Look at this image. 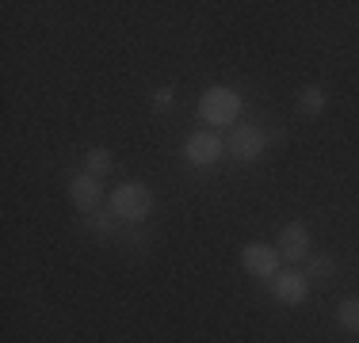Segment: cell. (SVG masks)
<instances>
[{"label": "cell", "mask_w": 359, "mask_h": 343, "mask_svg": "<svg viewBox=\"0 0 359 343\" xmlns=\"http://www.w3.org/2000/svg\"><path fill=\"white\" fill-rule=\"evenodd\" d=\"M69 202L81 214H96L100 202H104V183H100L92 172H76V176L69 179Z\"/></svg>", "instance_id": "cell-7"}, {"label": "cell", "mask_w": 359, "mask_h": 343, "mask_svg": "<svg viewBox=\"0 0 359 343\" xmlns=\"http://www.w3.org/2000/svg\"><path fill=\"white\" fill-rule=\"evenodd\" d=\"M271 294L283 305H302L306 298H310V279H306L302 271H279L276 279H271Z\"/></svg>", "instance_id": "cell-8"}, {"label": "cell", "mask_w": 359, "mask_h": 343, "mask_svg": "<svg viewBox=\"0 0 359 343\" xmlns=\"http://www.w3.org/2000/svg\"><path fill=\"white\" fill-rule=\"evenodd\" d=\"M84 172H92L96 179H104L107 172H115V153L104 149V145H92V149L84 153Z\"/></svg>", "instance_id": "cell-10"}, {"label": "cell", "mask_w": 359, "mask_h": 343, "mask_svg": "<svg viewBox=\"0 0 359 343\" xmlns=\"http://www.w3.org/2000/svg\"><path fill=\"white\" fill-rule=\"evenodd\" d=\"M88 229H92V233H100V237L115 233V214H92Z\"/></svg>", "instance_id": "cell-13"}, {"label": "cell", "mask_w": 359, "mask_h": 343, "mask_svg": "<svg viewBox=\"0 0 359 343\" xmlns=\"http://www.w3.org/2000/svg\"><path fill=\"white\" fill-rule=\"evenodd\" d=\"M199 115L207 118L210 126H237V115H241V99H237V92H229V88H222V84H215V88L203 92Z\"/></svg>", "instance_id": "cell-2"}, {"label": "cell", "mask_w": 359, "mask_h": 343, "mask_svg": "<svg viewBox=\"0 0 359 343\" xmlns=\"http://www.w3.org/2000/svg\"><path fill=\"white\" fill-rule=\"evenodd\" d=\"M337 324L344 332H355L359 336V298H344V302L337 305Z\"/></svg>", "instance_id": "cell-11"}, {"label": "cell", "mask_w": 359, "mask_h": 343, "mask_svg": "<svg viewBox=\"0 0 359 343\" xmlns=\"http://www.w3.org/2000/svg\"><path fill=\"white\" fill-rule=\"evenodd\" d=\"M325 107H329V96H325L321 84H306V88H298V115L318 118Z\"/></svg>", "instance_id": "cell-9"}, {"label": "cell", "mask_w": 359, "mask_h": 343, "mask_svg": "<svg viewBox=\"0 0 359 343\" xmlns=\"http://www.w3.org/2000/svg\"><path fill=\"white\" fill-rule=\"evenodd\" d=\"M222 137L218 134H210V130H195L191 137L184 141V157L191 160L195 168H210V164H218V157H222Z\"/></svg>", "instance_id": "cell-6"}, {"label": "cell", "mask_w": 359, "mask_h": 343, "mask_svg": "<svg viewBox=\"0 0 359 343\" xmlns=\"http://www.w3.org/2000/svg\"><path fill=\"white\" fill-rule=\"evenodd\" d=\"M268 149V137H264V130L256 122H237L233 130H229V153H233L237 160H256L260 153Z\"/></svg>", "instance_id": "cell-4"}, {"label": "cell", "mask_w": 359, "mask_h": 343, "mask_svg": "<svg viewBox=\"0 0 359 343\" xmlns=\"http://www.w3.org/2000/svg\"><path fill=\"white\" fill-rule=\"evenodd\" d=\"M337 267H332V260H321V255H310V260H306V279H321V274H332Z\"/></svg>", "instance_id": "cell-12"}, {"label": "cell", "mask_w": 359, "mask_h": 343, "mask_svg": "<svg viewBox=\"0 0 359 343\" xmlns=\"http://www.w3.org/2000/svg\"><path fill=\"white\" fill-rule=\"evenodd\" d=\"M241 267L252 274V279L271 282L279 274V248L264 244V240H252V244L241 248Z\"/></svg>", "instance_id": "cell-3"}, {"label": "cell", "mask_w": 359, "mask_h": 343, "mask_svg": "<svg viewBox=\"0 0 359 343\" xmlns=\"http://www.w3.org/2000/svg\"><path fill=\"white\" fill-rule=\"evenodd\" d=\"M153 111H157V115L172 111V88H157V92H153Z\"/></svg>", "instance_id": "cell-14"}, {"label": "cell", "mask_w": 359, "mask_h": 343, "mask_svg": "<svg viewBox=\"0 0 359 343\" xmlns=\"http://www.w3.org/2000/svg\"><path fill=\"white\" fill-rule=\"evenodd\" d=\"M107 206H111V214L115 218H123V221H145L153 214V191L145 183H118L115 191H111V199H107Z\"/></svg>", "instance_id": "cell-1"}, {"label": "cell", "mask_w": 359, "mask_h": 343, "mask_svg": "<svg viewBox=\"0 0 359 343\" xmlns=\"http://www.w3.org/2000/svg\"><path fill=\"white\" fill-rule=\"evenodd\" d=\"M276 248H279V260H287V263H306V260H310V229H306L302 221H290V225L279 229Z\"/></svg>", "instance_id": "cell-5"}]
</instances>
